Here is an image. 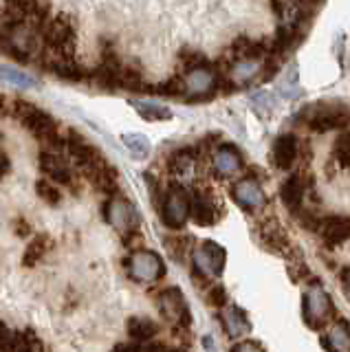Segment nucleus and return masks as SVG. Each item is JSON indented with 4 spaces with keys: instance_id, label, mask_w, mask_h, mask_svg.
<instances>
[{
    "instance_id": "f257e3e1",
    "label": "nucleus",
    "mask_w": 350,
    "mask_h": 352,
    "mask_svg": "<svg viewBox=\"0 0 350 352\" xmlns=\"http://www.w3.org/2000/svg\"><path fill=\"white\" fill-rule=\"evenodd\" d=\"M302 119L317 132H328V130H339L350 126V110L344 104H333V102H322L309 106L304 110Z\"/></svg>"
},
{
    "instance_id": "f03ea898",
    "label": "nucleus",
    "mask_w": 350,
    "mask_h": 352,
    "mask_svg": "<svg viewBox=\"0 0 350 352\" xmlns=\"http://www.w3.org/2000/svg\"><path fill=\"white\" fill-rule=\"evenodd\" d=\"M75 22L71 16L60 14L58 18H53L47 22L45 31H42V42L45 47L51 49L53 53L60 55H73L75 53Z\"/></svg>"
},
{
    "instance_id": "7ed1b4c3",
    "label": "nucleus",
    "mask_w": 350,
    "mask_h": 352,
    "mask_svg": "<svg viewBox=\"0 0 350 352\" xmlns=\"http://www.w3.org/2000/svg\"><path fill=\"white\" fill-rule=\"evenodd\" d=\"M130 278L137 282H157L166 275V264H163L161 256L148 249H137L126 262Z\"/></svg>"
},
{
    "instance_id": "20e7f679",
    "label": "nucleus",
    "mask_w": 350,
    "mask_h": 352,
    "mask_svg": "<svg viewBox=\"0 0 350 352\" xmlns=\"http://www.w3.org/2000/svg\"><path fill=\"white\" fill-rule=\"evenodd\" d=\"M333 315V302L320 282H313L304 291V319L311 328H320Z\"/></svg>"
},
{
    "instance_id": "39448f33",
    "label": "nucleus",
    "mask_w": 350,
    "mask_h": 352,
    "mask_svg": "<svg viewBox=\"0 0 350 352\" xmlns=\"http://www.w3.org/2000/svg\"><path fill=\"white\" fill-rule=\"evenodd\" d=\"M190 212H192V201L188 192L183 187L174 185L166 194V198H163V207H161L163 225L170 229H181L185 225V220L190 218Z\"/></svg>"
},
{
    "instance_id": "423d86ee",
    "label": "nucleus",
    "mask_w": 350,
    "mask_h": 352,
    "mask_svg": "<svg viewBox=\"0 0 350 352\" xmlns=\"http://www.w3.org/2000/svg\"><path fill=\"white\" fill-rule=\"evenodd\" d=\"M106 212V220L111 223L119 234H130V231L139 229L141 225V218H139V212L133 207V203H128L126 198L122 196H111L108 198V203L104 207Z\"/></svg>"
},
{
    "instance_id": "0eeeda50",
    "label": "nucleus",
    "mask_w": 350,
    "mask_h": 352,
    "mask_svg": "<svg viewBox=\"0 0 350 352\" xmlns=\"http://www.w3.org/2000/svg\"><path fill=\"white\" fill-rule=\"evenodd\" d=\"M157 306L161 315L168 319L170 324L174 326H181V328H188L190 322H192V315H190V308H188V302H185V297L179 289H166L161 291L159 300H157Z\"/></svg>"
},
{
    "instance_id": "6e6552de",
    "label": "nucleus",
    "mask_w": 350,
    "mask_h": 352,
    "mask_svg": "<svg viewBox=\"0 0 350 352\" xmlns=\"http://www.w3.org/2000/svg\"><path fill=\"white\" fill-rule=\"evenodd\" d=\"M225 262H227L225 249L212 240H205L199 249H194V267L201 275H207V278L221 275L225 269Z\"/></svg>"
},
{
    "instance_id": "1a4fd4ad",
    "label": "nucleus",
    "mask_w": 350,
    "mask_h": 352,
    "mask_svg": "<svg viewBox=\"0 0 350 352\" xmlns=\"http://www.w3.org/2000/svg\"><path fill=\"white\" fill-rule=\"evenodd\" d=\"M7 7L20 11L27 18V25L36 31H45L49 14H51V3L49 0H5Z\"/></svg>"
},
{
    "instance_id": "9d476101",
    "label": "nucleus",
    "mask_w": 350,
    "mask_h": 352,
    "mask_svg": "<svg viewBox=\"0 0 350 352\" xmlns=\"http://www.w3.org/2000/svg\"><path fill=\"white\" fill-rule=\"evenodd\" d=\"M232 194H234V201L247 209V212H254V209L265 207V192L256 179H240L234 187H232Z\"/></svg>"
},
{
    "instance_id": "9b49d317",
    "label": "nucleus",
    "mask_w": 350,
    "mask_h": 352,
    "mask_svg": "<svg viewBox=\"0 0 350 352\" xmlns=\"http://www.w3.org/2000/svg\"><path fill=\"white\" fill-rule=\"evenodd\" d=\"M40 170L45 176H49L53 183H62V185L73 183V172L60 152L42 150L40 152Z\"/></svg>"
},
{
    "instance_id": "f8f14e48",
    "label": "nucleus",
    "mask_w": 350,
    "mask_h": 352,
    "mask_svg": "<svg viewBox=\"0 0 350 352\" xmlns=\"http://www.w3.org/2000/svg\"><path fill=\"white\" fill-rule=\"evenodd\" d=\"M216 86V73L207 66H196L185 75V93L190 97H207Z\"/></svg>"
},
{
    "instance_id": "ddd939ff",
    "label": "nucleus",
    "mask_w": 350,
    "mask_h": 352,
    "mask_svg": "<svg viewBox=\"0 0 350 352\" xmlns=\"http://www.w3.org/2000/svg\"><path fill=\"white\" fill-rule=\"evenodd\" d=\"M317 234L322 236V240L328 247H337L350 238V218L348 216H331L324 218L320 223Z\"/></svg>"
},
{
    "instance_id": "4468645a",
    "label": "nucleus",
    "mask_w": 350,
    "mask_h": 352,
    "mask_svg": "<svg viewBox=\"0 0 350 352\" xmlns=\"http://www.w3.org/2000/svg\"><path fill=\"white\" fill-rule=\"evenodd\" d=\"M23 126L31 132L34 137H45V135H49V132H53V130H58V121L53 119L47 110H42V108H34L31 113H27L23 119Z\"/></svg>"
},
{
    "instance_id": "2eb2a0df",
    "label": "nucleus",
    "mask_w": 350,
    "mask_h": 352,
    "mask_svg": "<svg viewBox=\"0 0 350 352\" xmlns=\"http://www.w3.org/2000/svg\"><path fill=\"white\" fill-rule=\"evenodd\" d=\"M304 181L300 174H293L284 181L280 196H282V203L287 205V209L291 214H300L302 209V201H304Z\"/></svg>"
},
{
    "instance_id": "dca6fc26",
    "label": "nucleus",
    "mask_w": 350,
    "mask_h": 352,
    "mask_svg": "<svg viewBox=\"0 0 350 352\" xmlns=\"http://www.w3.org/2000/svg\"><path fill=\"white\" fill-rule=\"evenodd\" d=\"M258 73H260L258 58H240L229 69V82H232V86H247L256 80Z\"/></svg>"
},
{
    "instance_id": "f3484780",
    "label": "nucleus",
    "mask_w": 350,
    "mask_h": 352,
    "mask_svg": "<svg viewBox=\"0 0 350 352\" xmlns=\"http://www.w3.org/2000/svg\"><path fill=\"white\" fill-rule=\"evenodd\" d=\"M190 216L194 218L196 225H203V227L214 225L216 220L221 218V216H218V207L214 203V198L205 196V194H196L192 198V212H190Z\"/></svg>"
},
{
    "instance_id": "a211bd4d",
    "label": "nucleus",
    "mask_w": 350,
    "mask_h": 352,
    "mask_svg": "<svg viewBox=\"0 0 350 352\" xmlns=\"http://www.w3.org/2000/svg\"><path fill=\"white\" fill-rule=\"evenodd\" d=\"M86 176H89L91 183L95 185V190H100V192L106 194V196H115L117 190H119L117 172H115L106 161H104L102 165H97V168H93Z\"/></svg>"
},
{
    "instance_id": "6ab92c4d",
    "label": "nucleus",
    "mask_w": 350,
    "mask_h": 352,
    "mask_svg": "<svg viewBox=\"0 0 350 352\" xmlns=\"http://www.w3.org/2000/svg\"><path fill=\"white\" fill-rule=\"evenodd\" d=\"M298 159V139L293 135L278 137L276 146H273V161L280 170H289Z\"/></svg>"
},
{
    "instance_id": "aec40b11",
    "label": "nucleus",
    "mask_w": 350,
    "mask_h": 352,
    "mask_svg": "<svg viewBox=\"0 0 350 352\" xmlns=\"http://www.w3.org/2000/svg\"><path fill=\"white\" fill-rule=\"evenodd\" d=\"M240 168H243V159H240L236 148L223 146L214 154V170L221 176H234L240 172Z\"/></svg>"
},
{
    "instance_id": "412c9836",
    "label": "nucleus",
    "mask_w": 350,
    "mask_h": 352,
    "mask_svg": "<svg viewBox=\"0 0 350 352\" xmlns=\"http://www.w3.org/2000/svg\"><path fill=\"white\" fill-rule=\"evenodd\" d=\"M126 328H128V337L133 341H139V344H146V341L159 335V324L152 322L150 317H130Z\"/></svg>"
},
{
    "instance_id": "4be33fe9",
    "label": "nucleus",
    "mask_w": 350,
    "mask_h": 352,
    "mask_svg": "<svg viewBox=\"0 0 350 352\" xmlns=\"http://www.w3.org/2000/svg\"><path fill=\"white\" fill-rule=\"evenodd\" d=\"M223 324H225V330L229 337H245L249 330H251V324L245 315V311H240L238 306H229L225 308L223 313Z\"/></svg>"
},
{
    "instance_id": "5701e85b",
    "label": "nucleus",
    "mask_w": 350,
    "mask_h": 352,
    "mask_svg": "<svg viewBox=\"0 0 350 352\" xmlns=\"http://www.w3.org/2000/svg\"><path fill=\"white\" fill-rule=\"evenodd\" d=\"M51 247H53V240H51L49 234H36L34 240H31L29 245H27V249H25L23 267H27V269L36 267V264L47 256Z\"/></svg>"
},
{
    "instance_id": "b1692460",
    "label": "nucleus",
    "mask_w": 350,
    "mask_h": 352,
    "mask_svg": "<svg viewBox=\"0 0 350 352\" xmlns=\"http://www.w3.org/2000/svg\"><path fill=\"white\" fill-rule=\"evenodd\" d=\"M324 348L348 352L350 350V324L346 319H337V324L331 328V333L324 339Z\"/></svg>"
},
{
    "instance_id": "393cba45",
    "label": "nucleus",
    "mask_w": 350,
    "mask_h": 352,
    "mask_svg": "<svg viewBox=\"0 0 350 352\" xmlns=\"http://www.w3.org/2000/svg\"><path fill=\"white\" fill-rule=\"evenodd\" d=\"M260 236H262V242L273 251H284L289 247V238L276 220H269V223L260 229Z\"/></svg>"
},
{
    "instance_id": "a878e982",
    "label": "nucleus",
    "mask_w": 350,
    "mask_h": 352,
    "mask_svg": "<svg viewBox=\"0 0 350 352\" xmlns=\"http://www.w3.org/2000/svg\"><path fill=\"white\" fill-rule=\"evenodd\" d=\"M122 141H124V146L130 152H133V157H137V159H146L148 154H150V141H148V137L139 135V132H130V135H124Z\"/></svg>"
},
{
    "instance_id": "bb28decb",
    "label": "nucleus",
    "mask_w": 350,
    "mask_h": 352,
    "mask_svg": "<svg viewBox=\"0 0 350 352\" xmlns=\"http://www.w3.org/2000/svg\"><path fill=\"white\" fill-rule=\"evenodd\" d=\"M119 88H126V91H130V93H144L148 86H146L144 77H141L139 71L130 69V66H124L122 80H119Z\"/></svg>"
},
{
    "instance_id": "cd10ccee",
    "label": "nucleus",
    "mask_w": 350,
    "mask_h": 352,
    "mask_svg": "<svg viewBox=\"0 0 350 352\" xmlns=\"http://www.w3.org/2000/svg\"><path fill=\"white\" fill-rule=\"evenodd\" d=\"M194 170V157L190 150H181L170 159V172L174 176H188Z\"/></svg>"
},
{
    "instance_id": "c85d7f7f",
    "label": "nucleus",
    "mask_w": 350,
    "mask_h": 352,
    "mask_svg": "<svg viewBox=\"0 0 350 352\" xmlns=\"http://www.w3.org/2000/svg\"><path fill=\"white\" fill-rule=\"evenodd\" d=\"M137 108V113L148 119V121H163V119H170L172 113H170V108L166 106H159V104H148V102H137L135 104Z\"/></svg>"
},
{
    "instance_id": "c756f323",
    "label": "nucleus",
    "mask_w": 350,
    "mask_h": 352,
    "mask_svg": "<svg viewBox=\"0 0 350 352\" xmlns=\"http://www.w3.org/2000/svg\"><path fill=\"white\" fill-rule=\"evenodd\" d=\"M36 194L45 201L47 205H58L62 201V194L56 185L51 183V179H38L36 181Z\"/></svg>"
},
{
    "instance_id": "7c9ffc66",
    "label": "nucleus",
    "mask_w": 350,
    "mask_h": 352,
    "mask_svg": "<svg viewBox=\"0 0 350 352\" xmlns=\"http://www.w3.org/2000/svg\"><path fill=\"white\" fill-rule=\"evenodd\" d=\"M333 157L342 168H350V132H344V135L337 139Z\"/></svg>"
},
{
    "instance_id": "2f4dec72",
    "label": "nucleus",
    "mask_w": 350,
    "mask_h": 352,
    "mask_svg": "<svg viewBox=\"0 0 350 352\" xmlns=\"http://www.w3.org/2000/svg\"><path fill=\"white\" fill-rule=\"evenodd\" d=\"M14 350H45V346H42V341L36 337L34 330H25V333H20V330H16V348Z\"/></svg>"
},
{
    "instance_id": "473e14b6",
    "label": "nucleus",
    "mask_w": 350,
    "mask_h": 352,
    "mask_svg": "<svg viewBox=\"0 0 350 352\" xmlns=\"http://www.w3.org/2000/svg\"><path fill=\"white\" fill-rule=\"evenodd\" d=\"M183 91H185V80H181V77H172V80L155 86L150 93H159V95H168V97H179V95H183Z\"/></svg>"
},
{
    "instance_id": "72a5a7b5",
    "label": "nucleus",
    "mask_w": 350,
    "mask_h": 352,
    "mask_svg": "<svg viewBox=\"0 0 350 352\" xmlns=\"http://www.w3.org/2000/svg\"><path fill=\"white\" fill-rule=\"evenodd\" d=\"M0 77L7 80L9 84L18 86V88H29V86L36 84L34 80H31V77H27L25 73H18L16 69H9V66H0Z\"/></svg>"
},
{
    "instance_id": "f704fd0d",
    "label": "nucleus",
    "mask_w": 350,
    "mask_h": 352,
    "mask_svg": "<svg viewBox=\"0 0 350 352\" xmlns=\"http://www.w3.org/2000/svg\"><path fill=\"white\" fill-rule=\"evenodd\" d=\"M16 348V330L0 322V350H14Z\"/></svg>"
},
{
    "instance_id": "c9c22d12",
    "label": "nucleus",
    "mask_w": 350,
    "mask_h": 352,
    "mask_svg": "<svg viewBox=\"0 0 350 352\" xmlns=\"http://www.w3.org/2000/svg\"><path fill=\"white\" fill-rule=\"evenodd\" d=\"M179 60H181V64L188 71H192V69H196V66H203L205 64L203 55L201 53H194V51H185L183 55H179Z\"/></svg>"
},
{
    "instance_id": "e433bc0d",
    "label": "nucleus",
    "mask_w": 350,
    "mask_h": 352,
    "mask_svg": "<svg viewBox=\"0 0 350 352\" xmlns=\"http://www.w3.org/2000/svg\"><path fill=\"white\" fill-rule=\"evenodd\" d=\"M34 108H36V104L27 102V99H14V102H12V113H9V115H14L16 119H23Z\"/></svg>"
},
{
    "instance_id": "4c0bfd02",
    "label": "nucleus",
    "mask_w": 350,
    "mask_h": 352,
    "mask_svg": "<svg viewBox=\"0 0 350 352\" xmlns=\"http://www.w3.org/2000/svg\"><path fill=\"white\" fill-rule=\"evenodd\" d=\"M207 302H210L212 306H225L227 304V293L223 286L214 284L210 289V295H207Z\"/></svg>"
},
{
    "instance_id": "58836bf2",
    "label": "nucleus",
    "mask_w": 350,
    "mask_h": 352,
    "mask_svg": "<svg viewBox=\"0 0 350 352\" xmlns=\"http://www.w3.org/2000/svg\"><path fill=\"white\" fill-rule=\"evenodd\" d=\"M254 104L256 106H260L262 110H271L273 108V95L271 93H267V91H262V93H258V95H254Z\"/></svg>"
},
{
    "instance_id": "ea45409f",
    "label": "nucleus",
    "mask_w": 350,
    "mask_h": 352,
    "mask_svg": "<svg viewBox=\"0 0 350 352\" xmlns=\"http://www.w3.org/2000/svg\"><path fill=\"white\" fill-rule=\"evenodd\" d=\"M14 229H16V234H18V236H23V238H25V236H29L31 231H34L25 218H18L16 223H14Z\"/></svg>"
},
{
    "instance_id": "a19ab883",
    "label": "nucleus",
    "mask_w": 350,
    "mask_h": 352,
    "mask_svg": "<svg viewBox=\"0 0 350 352\" xmlns=\"http://www.w3.org/2000/svg\"><path fill=\"white\" fill-rule=\"evenodd\" d=\"M234 350H240V352H247V350H265V346L258 344V341H245V344H236Z\"/></svg>"
},
{
    "instance_id": "79ce46f5",
    "label": "nucleus",
    "mask_w": 350,
    "mask_h": 352,
    "mask_svg": "<svg viewBox=\"0 0 350 352\" xmlns=\"http://www.w3.org/2000/svg\"><path fill=\"white\" fill-rule=\"evenodd\" d=\"M9 168H12V163H9V159L5 157V154H0V179L9 172Z\"/></svg>"
},
{
    "instance_id": "37998d69",
    "label": "nucleus",
    "mask_w": 350,
    "mask_h": 352,
    "mask_svg": "<svg viewBox=\"0 0 350 352\" xmlns=\"http://www.w3.org/2000/svg\"><path fill=\"white\" fill-rule=\"evenodd\" d=\"M344 282H346L348 291H350V269H346V271H344Z\"/></svg>"
}]
</instances>
